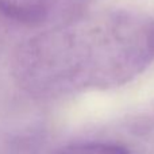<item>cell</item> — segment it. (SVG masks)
<instances>
[{
  "label": "cell",
  "instance_id": "obj_1",
  "mask_svg": "<svg viewBox=\"0 0 154 154\" xmlns=\"http://www.w3.org/2000/svg\"><path fill=\"white\" fill-rule=\"evenodd\" d=\"M153 60L152 18L130 8H111L38 31L16 49L11 68L22 89L53 99L118 88Z\"/></svg>",
  "mask_w": 154,
  "mask_h": 154
},
{
  "label": "cell",
  "instance_id": "obj_2",
  "mask_svg": "<svg viewBox=\"0 0 154 154\" xmlns=\"http://www.w3.org/2000/svg\"><path fill=\"white\" fill-rule=\"evenodd\" d=\"M93 0H0L5 18L30 29L49 30L70 24L91 10Z\"/></svg>",
  "mask_w": 154,
  "mask_h": 154
},
{
  "label": "cell",
  "instance_id": "obj_3",
  "mask_svg": "<svg viewBox=\"0 0 154 154\" xmlns=\"http://www.w3.org/2000/svg\"><path fill=\"white\" fill-rule=\"evenodd\" d=\"M56 154H131L126 147L111 142H82L61 149Z\"/></svg>",
  "mask_w": 154,
  "mask_h": 154
},
{
  "label": "cell",
  "instance_id": "obj_4",
  "mask_svg": "<svg viewBox=\"0 0 154 154\" xmlns=\"http://www.w3.org/2000/svg\"><path fill=\"white\" fill-rule=\"evenodd\" d=\"M152 19H153V27H154V16H153V18H152Z\"/></svg>",
  "mask_w": 154,
  "mask_h": 154
}]
</instances>
